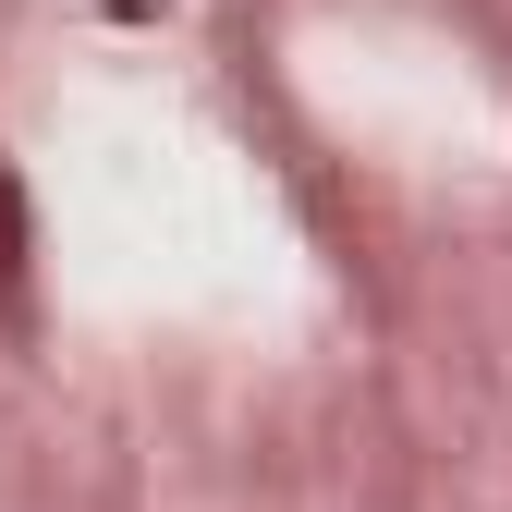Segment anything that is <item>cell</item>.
<instances>
[{"label": "cell", "instance_id": "obj_1", "mask_svg": "<svg viewBox=\"0 0 512 512\" xmlns=\"http://www.w3.org/2000/svg\"><path fill=\"white\" fill-rule=\"evenodd\" d=\"M13 269H25V208H13V171H0V305H13Z\"/></svg>", "mask_w": 512, "mask_h": 512}, {"label": "cell", "instance_id": "obj_2", "mask_svg": "<svg viewBox=\"0 0 512 512\" xmlns=\"http://www.w3.org/2000/svg\"><path fill=\"white\" fill-rule=\"evenodd\" d=\"M110 13H159V0H110Z\"/></svg>", "mask_w": 512, "mask_h": 512}]
</instances>
